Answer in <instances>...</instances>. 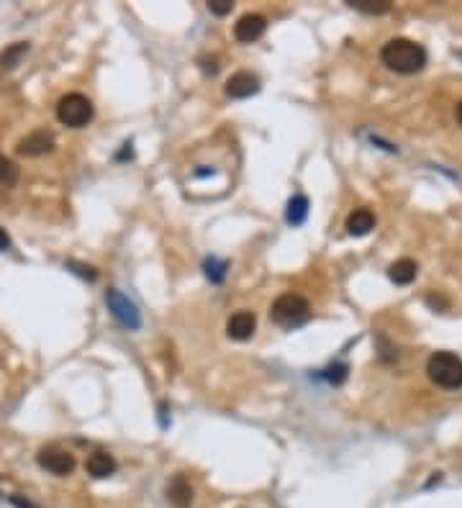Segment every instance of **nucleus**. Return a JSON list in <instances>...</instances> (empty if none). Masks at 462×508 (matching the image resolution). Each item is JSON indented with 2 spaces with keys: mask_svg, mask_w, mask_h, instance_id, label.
Wrapping results in <instances>:
<instances>
[{
  "mask_svg": "<svg viewBox=\"0 0 462 508\" xmlns=\"http://www.w3.org/2000/svg\"><path fill=\"white\" fill-rule=\"evenodd\" d=\"M8 244L10 241H8V237H6V231L0 229V252H3V249H8Z\"/></svg>",
  "mask_w": 462,
  "mask_h": 508,
  "instance_id": "nucleus-26",
  "label": "nucleus"
},
{
  "mask_svg": "<svg viewBox=\"0 0 462 508\" xmlns=\"http://www.w3.org/2000/svg\"><path fill=\"white\" fill-rule=\"evenodd\" d=\"M380 59L388 70L398 75H416L426 64V49L411 39H391L382 44Z\"/></svg>",
  "mask_w": 462,
  "mask_h": 508,
  "instance_id": "nucleus-1",
  "label": "nucleus"
},
{
  "mask_svg": "<svg viewBox=\"0 0 462 508\" xmlns=\"http://www.w3.org/2000/svg\"><path fill=\"white\" fill-rule=\"evenodd\" d=\"M52 149H54V136L49 131H33L18 144V154H24V157H41Z\"/></svg>",
  "mask_w": 462,
  "mask_h": 508,
  "instance_id": "nucleus-10",
  "label": "nucleus"
},
{
  "mask_svg": "<svg viewBox=\"0 0 462 508\" xmlns=\"http://www.w3.org/2000/svg\"><path fill=\"white\" fill-rule=\"evenodd\" d=\"M105 306H108V311H111V316L119 321L124 329H128V331H136V329H142V313H139V308H136L134 301H128L126 295L121 293V290H116V287H111V290H105Z\"/></svg>",
  "mask_w": 462,
  "mask_h": 508,
  "instance_id": "nucleus-5",
  "label": "nucleus"
},
{
  "mask_svg": "<svg viewBox=\"0 0 462 508\" xmlns=\"http://www.w3.org/2000/svg\"><path fill=\"white\" fill-rule=\"evenodd\" d=\"M36 460H39V468L59 477L70 475L75 470V457L70 452H64V449H44V452H39Z\"/></svg>",
  "mask_w": 462,
  "mask_h": 508,
  "instance_id": "nucleus-6",
  "label": "nucleus"
},
{
  "mask_svg": "<svg viewBox=\"0 0 462 508\" xmlns=\"http://www.w3.org/2000/svg\"><path fill=\"white\" fill-rule=\"evenodd\" d=\"M373 229H375V216L370 208H355L347 216V231H350L352 237H367Z\"/></svg>",
  "mask_w": 462,
  "mask_h": 508,
  "instance_id": "nucleus-11",
  "label": "nucleus"
},
{
  "mask_svg": "<svg viewBox=\"0 0 462 508\" xmlns=\"http://www.w3.org/2000/svg\"><path fill=\"white\" fill-rule=\"evenodd\" d=\"M167 498L175 508H188L193 500V488L183 475H175L167 485Z\"/></svg>",
  "mask_w": 462,
  "mask_h": 508,
  "instance_id": "nucleus-12",
  "label": "nucleus"
},
{
  "mask_svg": "<svg viewBox=\"0 0 462 508\" xmlns=\"http://www.w3.org/2000/svg\"><path fill=\"white\" fill-rule=\"evenodd\" d=\"M160 424L162 429H167V405H160Z\"/></svg>",
  "mask_w": 462,
  "mask_h": 508,
  "instance_id": "nucleus-24",
  "label": "nucleus"
},
{
  "mask_svg": "<svg viewBox=\"0 0 462 508\" xmlns=\"http://www.w3.org/2000/svg\"><path fill=\"white\" fill-rule=\"evenodd\" d=\"M321 375H324V380H327L329 385H342V382L350 378V367L344 365V362H334V365H329Z\"/></svg>",
  "mask_w": 462,
  "mask_h": 508,
  "instance_id": "nucleus-19",
  "label": "nucleus"
},
{
  "mask_svg": "<svg viewBox=\"0 0 462 508\" xmlns=\"http://www.w3.org/2000/svg\"><path fill=\"white\" fill-rule=\"evenodd\" d=\"M426 373H429V380L439 388H462V359L454 352H434L426 362Z\"/></svg>",
  "mask_w": 462,
  "mask_h": 508,
  "instance_id": "nucleus-2",
  "label": "nucleus"
},
{
  "mask_svg": "<svg viewBox=\"0 0 462 508\" xmlns=\"http://www.w3.org/2000/svg\"><path fill=\"white\" fill-rule=\"evenodd\" d=\"M226 270H229V264L223 262V260H218V257H206V262H203V272H206V278L214 285L226 280Z\"/></svg>",
  "mask_w": 462,
  "mask_h": 508,
  "instance_id": "nucleus-16",
  "label": "nucleus"
},
{
  "mask_svg": "<svg viewBox=\"0 0 462 508\" xmlns=\"http://www.w3.org/2000/svg\"><path fill=\"white\" fill-rule=\"evenodd\" d=\"M416 272H419V264H416L414 260L403 257V260H398V262L391 264L388 278H391L396 285H411V283L416 280Z\"/></svg>",
  "mask_w": 462,
  "mask_h": 508,
  "instance_id": "nucleus-14",
  "label": "nucleus"
},
{
  "mask_svg": "<svg viewBox=\"0 0 462 508\" xmlns=\"http://www.w3.org/2000/svg\"><path fill=\"white\" fill-rule=\"evenodd\" d=\"M308 198L306 195H293V198L288 200V206H285V221L290 223V226H301L306 218H308Z\"/></svg>",
  "mask_w": 462,
  "mask_h": 508,
  "instance_id": "nucleus-15",
  "label": "nucleus"
},
{
  "mask_svg": "<svg viewBox=\"0 0 462 508\" xmlns=\"http://www.w3.org/2000/svg\"><path fill=\"white\" fill-rule=\"evenodd\" d=\"M457 121H460V126H462V103L457 105Z\"/></svg>",
  "mask_w": 462,
  "mask_h": 508,
  "instance_id": "nucleus-27",
  "label": "nucleus"
},
{
  "mask_svg": "<svg viewBox=\"0 0 462 508\" xmlns=\"http://www.w3.org/2000/svg\"><path fill=\"white\" fill-rule=\"evenodd\" d=\"M85 470H88L90 475L98 477V480H103V477H111L116 472V460H113L108 452H93L85 462Z\"/></svg>",
  "mask_w": 462,
  "mask_h": 508,
  "instance_id": "nucleus-13",
  "label": "nucleus"
},
{
  "mask_svg": "<svg viewBox=\"0 0 462 508\" xmlns=\"http://www.w3.org/2000/svg\"><path fill=\"white\" fill-rule=\"evenodd\" d=\"M460 57H462V52H460Z\"/></svg>",
  "mask_w": 462,
  "mask_h": 508,
  "instance_id": "nucleus-28",
  "label": "nucleus"
},
{
  "mask_svg": "<svg viewBox=\"0 0 462 508\" xmlns=\"http://www.w3.org/2000/svg\"><path fill=\"white\" fill-rule=\"evenodd\" d=\"M208 10L216 13V16H226L234 10V3L231 0H208Z\"/></svg>",
  "mask_w": 462,
  "mask_h": 508,
  "instance_id": "nucleus-21",
  "label": "nucleus"
},
{
  "mask_svg": "<svg viewBox=\"0 0 462 508\" xmlns=\"http://www.w3.org/2000/svg\"><path fill=\"white\" fill-rule=\"evenodd\" d=\"M93 113H96V108L90 103V98L82 96V93H70L57 103V119H59V124L70 128L88 126L93 121Z\"/></svg>",
  "mask_w": 462,
  "mask_h": 508,
  "instance_id": "nucleus-4",
  "label": "nucleus"
},
{
  "mask_svg": "<svg viewBox=\"0 0 462 508\" xmlns=\"http://www.w3.org/2000/svg\"><path fill=\"white\" fill-rule=\"evenodd\" d=\"M264 29H267V21H264L260 13H247V16H241L239 21L234 24V36H237V41H241V44H252V41H257L262 36Z\"/></svg>",
  "mask_w": 462,
  "mask_h": 508,
  "instance_id": "nucleus-9",
  "label": "nucleus"
},
{
  "mask_svg": "<svg viewBox=\"0 0 462 508\" xmlns=\"http://www.w3.org/2000/svg\"><path fill=\"white\" fill-rule=\"evenodd\" d=\"M350 6L362 10V13H367V16H382V13L391 10V3H388V0H350Z\"/></svg>",
  "mask_w": 462,
  "mask_h": 508,
  "instance_id": "nucleus-17",
  "label": "nucleus"
},
{
  "mask_svg": "<svg viewBox=\"0 0 462 508\" xmlns=\"http://www.w3.org/2000/svg\"><path fill=\"white\" fill-rule=\"evenodd\" d=\"M308 316H311V303L306 301L303 295L295 293L280 295L270 308V318L278 326H283V329H295V326L306 324Z\"/></svg>",
  "mask_w": 462,
  "mask_h": 508,
  "instance_id": "nucleus-3",
  "label": "nucleus"
},
{
  "mask_svg": "<svg viewBox=\"0 0 462 508\" xmlns=\"http://www.w3.org/2000/svg\"><path fill=\"white\" fill-rule=\"evenodd\" d=\"M18 180V167L0 154V185H13Z\"/></svg>",
  "mask_w": 462,
  "mask_h": 508,
  "instance_id": "nucleus-20",
  "label": "nucleus"
},
{
  "mask_svg": "<svg viewBox=\"0 0 462 508\" xmlns=\"http://www.w3.org/2000/svg\"><path fill=\"white\" fill-rule=\"evenodd\" d=\"M67 267H70L75 275H80V278H85V280H96L98 278V272L90 267V264H82V262H67Z\"/></svg>",
  "mask_w": 462,
  "mask_h": 508,
  "instance_id": "nucleus-22",
  "label": "nucleus"
},
{
  "mask_svg": "<svg viewBox=\"0 0 462 508\" xmlns=\"http://www.w3.org/2000/svg\"><path fill=\"white\" fill-rule=\"evenodd\" d=\"M29 52V44H24V41H18V44H13V47H8L3 54H0V67H6V70H10V67H16L18 62H21V57Z\"/></svg>",
  "mask_w": 462,
  "mask_h": 508,
  "instance_id": "nucleus-18",
  "label": "nucleus"
},
{
  "mask_svg": "<svg viewBox=\"0 0 462 508\" xmlns=\"http://www.w3.org/2000/svg\"><path fill=\"white\" fill-rule=\"evenodd\" d=\"M203 72H206V75H216V72H218V64H216V59H211V62H208V59H203Z\"/></svg>",
  "mask_w": 462,
  "mask_h": 508,
  "instance_id": "nucleus-23",
  "label": "nucleus"
},
{
  "mask_svg": "<svg viewBox=\"0 0 462 508\" xmlns=\"http://www.w3.org/2000/svg\"><path fill=\"white\" fill-rule=\"evenodd\" d=\"M255 329H257V318L252 311H237L226 321V334H229V339H234V342H247V339H252Z\"/></svg>",
  "mask_w": 462,
  "mask_h": 508,
  "instance_id": "nucleus-7",
  "label": "nucleus"
},
{
  "mask_svg": "<svg viewBox=\"0 0 462 508\" xmlns=\"http://www.w3.org/2000/svg\"><path fill=\"white\" fill-rule=\"evenodd\" d=\"M226 96L229 98H237V100H244V98L255 96L257 90H260V77L252 75V72H237V75H231L226 80Z\"/></svg>",
  "mask_w": 462,
  "mask_h": 508,
  "instance_id": "nucleus-8",
  "label": "nucleus"
},
{
  "mask_svg": "<svg viewBox=\"0 0 462 508\" xmlns=\"http://www.w3.org/2000/svg\"><path fill=\"white\" fill-rule=\"evenodd\" d=\"M13 503H16L18 508H36V506H31V503H29V500L18 498V495H13Z\"/></svg>",
  "mask_w": 462,
  "mask_h": 508,
  "instance_id": "nucleus-25",
  "label": "nucleus"
}]
</instances>
